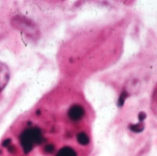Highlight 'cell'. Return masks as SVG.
I'll return each mask as SVG.
<instances>
[{
    "instance_id": "1",
    "label": "cell",
    "mask_w": 157,
    "mask_h": 156,
    "mask_svg": "<svg viewBox=\"0 0 157 156\" xmlns=\"http://www.w3.org/2000/svg\"><path fill=\"white\" fill-rule=\"evenodd\" d=\"M72 100L63 90L49 95L14 122L1 143L0 154L58 156L66 147L74 146V142L78 143V135L85 131L81 124L86 110L81 103Z\"/></svg>"
},
{
    "instance_id": "2",
    "label": "cell",
    "mask_w": 157,
    "mask_h": 156,
    "mask_svg": "<svg viewBox=\"0 0 157 156\" xmlns=\"http://www.w3.org/2000/svg\"><path fill=\"white\" fill-rule=\"evenodd\" d=\"M9 80V69L8 67L0 62V92L6 87Z\"/></svg>"
},
{
    "instance_id": "3",
    "label": "cell",
    "mask_w": 157,
    "mask_h": 156,
    "mask_svg": "<svg viewBox=\"0 0 157 156\" xmlns=\"http://www.w3.org/2000/svg\"><path fill=\"white\" fill-rule=\"evenodd\" d=\"M130 130L132 132L140 133L144 130V122H138L136 124H132V125H130Z\"/></svg>"
},
{
    "instance_id": "4",
    "label": "cell",
    "mask_w": 157,
    "mask_h": 156,
    "mask_svg": "<svg viewBox=\"0 0 157 156\" xmlns=\"http://www.w3.org/2000/svg\"><path fill=\"white\" fill-rule=\"evenodd\" d=\"M129 97V94L126 92V91H122L121 92V96H120V97H119V100H118V106L120 107V108H121L123 105H124V103H125V100H126V98Z\"/></svg>"
},
{
    "instance_id": "5",
    "label": "cell",
    "mask_w": 157,
    "mask_h": 156,
    "mask_svg": "<svg viewBox=\"0 0 157 156\" xmlns=\"http://www.w3.org/2000/svg\"><path fill=\"white\" fill-rule=\"evenodd\" d=\"M152 107L154 111L155 110V108L157 109V85L155 86L154 94H153V99H152Z\"/></svg>"
},
{
    "instance_id": "6",
    "label": "cell",
    "mask_w": 157,
    "mask_h": 156,
    "mask_svg": "<svg viewBox=\"0 0 157 156\" xmlns=\"http://www.w3.org/2000/svg\"><path fill=\"white\" fill-rule=\"evenodd\" d=\"M138 119H139V122H144V120L146 119V113L145 112H140L138 115Z\"/></svg>"
}]
</instances>
